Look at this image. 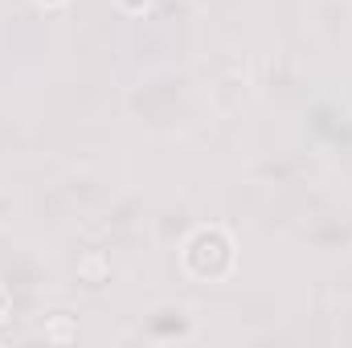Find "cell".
Wrapping results in <instances>:
<instances>
[{
  "instance_id": "7a4b0ae2",
  "label": "cell",
  "mask_w": 352,
  "mask_h": 348,
  "mask_svg": "<svg viewBox=\"0 0 352 348\" xmlns=\"http://www.w3.org/2000/svg\"><path fill=\"white\" fill-rule=\"evenodd\" d=\"M119 4V12H127V17H144L148 8H152V0H115Z\"/></svg>"
},
{
  "instance_id": "277c9868",
  "label": "cell",
  "mask_w": 352,
  "mask_h": 348,
  "mask_svg": "<svg viewBox=\"0 0 352 348\" xmlns=\"http://www.w3.org/2000/svg\"><path fill=\"white\" fill-rule=\"evenodd\" d=\"M41 8H58V4H66V0H37Z\"/></svg>"
},
{
  "instance_id": "3957f363",
  "label": "cell",
  "mask_w": 352,
  "mask_h": 348,
  "mask_svg": "<svg viewBox=\"0 0 352 348\" xmlns=\"http://www.w3.org/2000/svg\"><path fill=\"white\" fill-rule=\"evenodd\" d=\"M8 316V291H4V283H0V320Z\"/></svg>"
},
{
  "instance_id": "6da1fadb",
  "label": "cell",
  "mask_w": 352,
  "mask_h": 348,
  "mask_svg": "<svg viewBox=\"0 0 352 348\" xmlns=\"http://www.w3.org/2000/svg\"><path fill=\"white\" fill-rule=\"evenodd\" d=\"M180 266L201 279V283H221L238 266V242L226 226H197L184 246H180Z\"/></svg>"
}]
</instances>
